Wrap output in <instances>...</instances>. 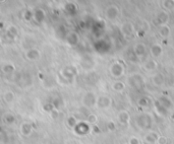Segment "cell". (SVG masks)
I'll return each mask as SVG.
<instances>
[{
    "label": "cell",
    "instance_id": "obj_1",
    "mask_svg": "<svg viewBox=\"0 0 174 144\" xmlns=\"http://www.w3.org/2000/svg\"><path fill=\"white\" fill-rule=\"evenodd\" d=\"M152 121H153V119H152V117L150 116V115L142 114L136 117L135 123H136V125H138V127H140L142 130H147L151 127Z\"/></svg>",
    "mask_w": 174,
    "mask_h": 144
},
{
    "label": "cell",
    "instance_id": "obj_2",
    "mask_svg": "<svg viewBox=\"0 0 174 144\" xmlns=\"http://www.w3.org/2000/svg\"><path fill=\"white\" fill-rule=\"evenodd\" d=\"M112 106V99L107 96H100L97 97L96 107L100 110H108Z\"/></svg>",
    "mask_w": 174,
    "mask_h": 144
},
{
    "label": "cell",
    "instance_id": "obj_3",
    "mask_svg": "<svg viewBox=\"0 0 174 144\" xmlns=\"http://www.w3.org/2000/svg\"><path fill=\"white\" fill-rule=\"evenodd\" d=\"M110 72H111V75L115 78H119V77L122 76L124 74V67L123 65L119 62H116V63H113L110 67Z\"/></svg>",
    "mask_w": 174,
    "mask_h": 144
},
{
    "label": "cell",
    "instance_id": "obj_4",
    "mask_svg": "<svg viewBox=\"0 0 174 144\" xmlns=\"http://www.w3.org/2000/svg\"><path fill=\"white\" fill-rule=\"evenodd\" d=\"M96 103H97V96H95L93 92H88L83 97V104L88 108H92L94 106H96Z\"/></svg>",
    "mask_w": 174,
    "mask_h": 144
},
{
    "label": "cell",
    "instance_id": "obj_5",
    "mask_svg": "<svg viewBox=\"0 0 174 144\" xmlns=\"http://www.w3.org/2000/svg\"><path fill=\"white\" fill-rule=\"evenodd\" d=\"M117 121H118V123L122 126L128 125L129 122H130V115H129V113L125 110L120 111L117 115Z\"/></svg>",
    "mask_w": 174,
    "mask_h": 144
},
{
    "label": "cell",
    "instance_id": "obj_6",
    "mask_svg": "<svg viewBox=\"0 0 174 144\" xmlns=\"http://www.w3.org/2000/svg\"><path fill=\"white\" fill-rule=\"evenodd\" d=\"M159 137L160 135L157 132H154V131L148 132L146 136L144 137V144H157Z\"/></svg>",
    "mask_w": 174,
    "mask_h": 144
},
{
    "label": "cell",
    "instance_id": "obj_7",
    "mask_svg": "<svg viewBox=\"0 0 174 144\" xmlns=\"http://www.w3.org/2000/svg\"><path fill=\"white\" fill-rule=\"evenodd\" d=\"M19 131H21V134L25 137H29L33 134V131H34V128H33L32 124L29 123V122H24L21 125V128H19Z\"/></svg>",
    "mask_w": 174,
    "mask_h": 144
},
{
    "label": "cell",
    "instance_id": "obj_8",
    "mask_svg": "<svg viewBox=\"0 0 174 144\" xmlns=\"http://www.w3.org/2000/svg\"><path fill=\"white\" fill-rule=\"evenodd\" d=\"M26 57H27V59L30 61H36L41 57V52L38 50V49L32 48L27 51V53H26Z\"/></svg>",
    "mask_w": 174,
    "mask_h": 144
},
{
    "label": "cell",
    "instance_id": "obj_9",
    "mask_svg": "<svg viewBox=\"0 0 174 144\" xmlns=\"http://www.w3.org/2000/svg\"><path fill=\"white\" fill-rule=\"evenodd\" d=\"M147 52V48L145 46V44L143 43H138L134 46V54L138 57H143Z\"/></svg>",
    "mask_w": 174,
    "mask_h": 144
},
{
    "label": "cell",
    "instance_id": "obj_10",
    "mask_svg": "<svg viewBox=\"0 0 174 144\" xmlns=\"http://www.w3.org/2000/svg\"><path fill=\"white\" fill-rule=\"evenodd\" d=\"M3 121L7 126H14L16 123V118H15V116L14 114H11V113H6L3 117Z\"/></svg>",
    "mask_w": 174,
    "mask_h": 144
},
{
    "label": "cell",
    "instance_id": "obj_11",
    "mask_svg": "<svg viewBox=\"0 0 174 144\" xmlns=\"http://www.w3.org/2000/svg\"><path fill=\"white\" fill-rule=\"evenodd\" d=\"M163 53V49L161 47L160 45H158V44H156V45H153L151 48V54L153 57H155V58H157V57H160L161 55H162Z\"/></svg>",
    "mask_w": 174,
    "mask_h": 144
},
{
    "label": "cell",
    "instance_id": "obj_12",
    "mask_svg": "<svg viewBox=\"0 0 174 144\" xmlns=\"http://www.w3.org/2000/svg\"><path fill=\"white\" fill-rule=\"evenodd\" d=\"M157 62L155 60H148L146 63L144 64V69L146 70V71H154V70H156V68H157Z\"/></svg>",
    "mask_w": 174,
    "mask_h": 144
},
{
    "label": "cell",
    "instance_id": "obj_13",
    "mask_svg": "<svg viewBox=\"0 0 174 144\" xmlns=\"http://www.w3.org/2000/svg\"><path fill=\"white\" fill-rule=\"evenodd\" d=\"M124 88H125V83L122 82V81H120V80L115 81V82L112 84V89H113L114 92H121L124 90Z\"/></svg>",
    "mask_w": 174,
    "mask_h": 144
},
{
    "label": "cell",
    "instance_id": "obj_14",
    "mask_svg": "<svg viewBox=\"0 0 174 144\" xmlns=\"http://www.w3.org/2000/svg\"><path fill=\"white\" fill-rule=\"evenodd\" d=\"M152 81H153L154 85L161 86L163 83H164V76H163L162 74H156V75H154L153 76Z\"/></svg>",
    "mask_w": 174,
    "mask_h": 144
},
{
    "label": "cell",
    "instance_id": "obj_15",
    "mask_svg": "<svg viewBox=\"0 0 174 144\" xmlns=\"http://www.w3.org/2000/svg\"><path fill=\"white\" fill-rule=\"evenodd\" d=\"M2 71L6 74H10L15 71V66L12 63H6L4 65H2Z\"/></svg>",
    "mask_w": 174,
    "mask_h": 144
},
{
    "label": "cell",
    "instance_id": "obj_16",
    "mask_svg": "<svg viewBox=\"0 0 174 144\" xmlns=\"http://www.w3.org/2000/svg\"><path fill=\"white\" fill-rule=\"evenodd\" d=\"M14 94L12 92H10V90H8V92H6L5 94H3V99L4 101H5L6 104H11L14 101Z\"/></svg>",
    "mask_w": 174,
    "mask_h": 144
},
{
    "label": "cell",
    "instance_id": "obj_17",
    "mask_svg": "<svg viewBox=\"0 0 174 144\" xmlns=\"http://www.w3.org/2000/svg\"><path fill=\"white\" fill-rule=\"evenodd\" d=\"M87 122L88 124H90V125H96L97 122H98V116H97L96 114H94V113H90L89 115L87 116Z\"/></svg>",
    "mask_w": 174,
    "mask_h": 144
},
{
    "label": "cell",
    "instance_id": "obj_18",
    "mask_svg": "<svg viewBox=\"0 0 174 144\" xmlns=\"http://www.w3.org/2000/svg\"><path fill=\"white\" fill-rule=\"evenodd\" d=\"M121 31H122L123 34L126 35V36H128V35L133 34V24H130V23L123 24V26H122V28H121Z\"/></svg>",
    "mask_w": 174,
    "mask_h": 144
},
{
    "label": "cell",
    "instance_id": "obj_19",
    "mask_svg": "<svg viewBox=\"0 0 174 144\" xmlns=\"http://www.w3.org/2000/svg\"><path fill=\"white\" fill-rule=\"evenodd\" d=\"M159 103L161 104V105L163 106L164 108H166L167 110H169V109L171 108V105H172V103H171V101L169 99H167V97H161V99H159Z\"/></svg>",
    "mask_w": 174,
    "mask_h": 144
},
{
    "label": "cell",
    "instance_id": "obj_20",
    "mask_svg": "<svg viewBox=\"0 0 174 144\" xmlns=\"http://www.w3.org/2000/svg\"><path fill=\"white\" fill-rule=\"evenodd\" d=\"M159 34L161 35V37L167 38V37H169L170 30H169V28L167 26H164V24H163V26L160 28V30H159Z\"/></svg>",
    "mask_w": 174,
    "mask_h": 144
},
{
    "label": "cell",
    "instance_id": "obj_21",
    "mask_svg": "<svg viewBox=\"0 0 174 144\" xmlns=\"http://www.w3.org/2000/svg\"><path fill=\"white\" fill-rule=\"evenodd\" d=\"M66 124H67V126L69 128H74L76 126V124H78V120H76V117L70 116V117H68V118H67Z\"/></svg>",
    "mask_w": 174,
    "mask_h": 144
},
{
    "label": "cell",
    "instance_id": "obj_22",
    "mask_svg": "<svg viewBox=\"0 0 174 144\" xmlns=\"http://www.w3.org/2000/svg\"><path fill=\"white\" fill-rule=\"evenodd\" d=\"M54 109H56V108H55L54 105H52V104H46V105H44V107H43V110L45 111L46 113H49V114L54 110Z\"/></svg>",
    "mask_w": 174,
    "mask_h": 144
},
{
    "label": "cell",
    "instance_id": "obj_23",
    "mask_svg": "<svg viewBox=\"0 0 174 144\" xmlns=\"http://www.w3.org/2000/svg\"><path fill=\"white\" fill-rule=\"evenodd\" d=\"M106 127H107V129H108V131H109V132H113V131H115V129H116V125H115V123H114L113 121L108 122Z\"/></svg>",
    "mask_w": 174,
    "mask_h": 144
},
{
    "label": "cell",
    "instance_id": "obj_24",
    "mask_svg": "<svg viewBox=\"0 0 174 144\" xmlns=\"http://www.w3.org/2000/svg\"><path fill=\"white\" fill-rule=\"evenodd\" d=\"M128 144H142L140 138H138L136 136H131L128 140Z\"/></svg>",
    "mask_w": 174,
    "mask_h": 144
},
{
    "label": "cell",
    "instance_id": "obj_25",
    "mask_svg": "<svg viewBox=\"0 0 174 144\" xmlns=\"http://www.w3.org/2000/svg\"><path fill=\"white\" fill-rule=\"evenodd\" d=\"M7 33L9 34L10 37H15V36H17V30H16V28H14V26H10V28H8Z\"/></svg>",
    "mask_w": 174,
    "mask_h": 144
},
{
    "label": "cell",
    "instance_id": "obj_26",
    "mask_svg": "<svg viewBox=\"0 0 174 144\" xmlns=\"http://www.w3.org/2000/svg\"><path fill=\"white\" fill-rule=\"evenodd\" d=\"M138 104L140 107H147V106L149 105V101H148V99H146V97H143V99H140V101H138Z\"/></svg>",
    "mask_w": 174,
    "mask_h": 144
},
{
    "label": "cell",
    "instance_id": "obj_27",
    "mask_svg": "<svg viewBox=\"0 0 174 144\" xmlns=\"http://www.w3.org/2000/svg\"><path fill=\"white\" fill-rule=\"evenodd\" d=\"M167 143H168V139H167V137L160 135V137L158 138L157 144H167Z\"/></svg>",
    "mask_w": 174,
    "mask_h": 144
},
{
    "label": "cell",
    "instance_id": "obj_28",
    "mask_svg": "<svg viewBox=\"0 0 174 144\" xmlns=\"http://www.w3.org/2000/svg\"><path fill=\"white\" fill-rule=\"evenodd\" d=\"M92 131L94 133H100V129H99V127L97 125H93V127H92Z\"/></svg>",
    "mask_w": 174,
    "mask_h": 144
},
{
    "label": "cell",
    "instance_id": "obj_29",
    "mask_svg": "<svg viewBox=\"0 0 174 144\" xmlns=\"http://www.w3.org/2000/svg\"><path fill=\"white\" fill-rule=\"evenodd\" d=\"M143 144H144V143H143Z\"/></svg>",
    "mask_w": 174,
    "mask_h": 144
}]
</instances>
